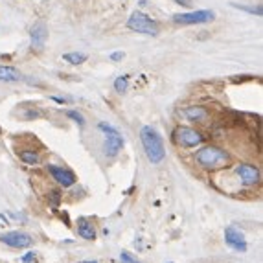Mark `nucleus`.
<instances>
[{"label":"nucleus","instance_id":"1","mask_svg":"<svg viewBox=\"0 0 263 263\" xmlns=\"http://www.w3.org/2000/svg\"><path fill=\"white\" fill-rule=\"evenodd\" d=\"M140 142H142V147L145 151V157L149 160L151 164H162L166 158V147L164 142H162V136L155 127L151 125H143L140 129Z\"/></svg>","mask_w":263,"mask_h":263},{"label":"nucleus","instance_id":"2","mask_svg":"<svg viewBox=\"0 0 263 263\" xmlns=\"http://www.w3.org/2000/svg\"><path fill=\"white\" fill-rule=\"evenodd\" d=\"M195 162L204 169H221L226 167L230 162V155L225 149H221L217 145H203L201 149L195 153Z\"/></svg>","mask_w":263,"mask_h":263},{"label":"nucleus","instance_id":"3","mask_svg":"<svg viewBox=\"0 0 263 263\" xmlns=\"http://www.w3.org/2000/svg\"><path fill=\"white\" fill-rule=\"evenodd\" d=\"M127 28L131 31L142 33V35H153V37H157L160 33V26H158L157 21L142 13V11H133L131 13V17L127 19Z\"/></svg>","mask_w":263,"mask_h":263},{"label":"nucleus","instance_id":"4","mask_svg":"<svg viewBox=\"0 0 263 263\" xmlns=\"http://www.w3.org/2000/svg\"><path fill=\"white\" fill-rule=\"evenodd\" d=\"M98 129L105 135V145H103L105 157L114 158L121 151V147H123V136L120 135L118 129L111 125V123H107V121H99Z\"/></svg>","mask_w":263,"mask_h":263},{"label":"nucleus","instance_id":"5","mask_svg":"<svg viewBox=\"0 0 263 263\" xmlns=\"http://www.w3.org/2000/svg\"><path fill=\"white\" fill-rule=\"evenodd\" d=\"M173 142L177 143L179 147L184 149H191V147H199L204 142V136L201 131H197L188 125H179L173 131Z\"/></svg>","mask_w":263,"mask_h":263},{"label":"nucleus","instance_id":"6","mask_svg":"<svg viewBox=\"0 0 263 263\" xmlns=\"http://www.w3.org/2000/svg\"><path fill=\"white\" fill-rule=\"evenodd\" d=\"M215 19V13L212 9H197V11H188V13H177L173 15V23L181 26H193V24H206Z\"/></svg>","mask_w":263,"mask_h":263},{"label":"nucleus","instance_id":"7","mask_svg":"<svg viewBox=\"0 0 263 263\" xmlns=\"http://www.w3.org/2000/svg\"><path fill=\"white\" fill-rule=\"evenodd\" d=\"M225 243L236 252H247L248 250L247 238L236 225H230L225 228Z\"/></svg>","mask_w":263,"mask_h":263},{"label":"nucleus","instance_id":"8","mask_svg":"<svg viewBox=\"0 0 263 263\" xmlns=\"http://www.w3.org/2000/svg\"><path fill=\"white\" fill-rule=\"evenodd\" d=\"M0 243H4L11 248H28L33 245V238L30 234L21 232V230H11V232L0 234Z\"/></svg>","mask_w":263,"mask_h":263},{"label":"nucleus","instance_id":"9","mask_svg":"<svg viewBox=\"0 0 263 263\" xmlns=\"http://www.w3.org/2000/svg\"><path fill=\"white\" fill-rule=\"evenodd\" d=\"M236 173H238V177H239V182L243 186H256V184H260L262 181V173L258 169V166L254 164H239L236 167Z\"/></svg>","mask_w":263,"mask_h":263},{"label":"nucleus","instance_id":"10","mask_svg":"<svg viewBox=\"0 0 263 263\" xmlns=\"http://www.w3.org/2000/svg\"><path fill=\"white\" fill-rule=\"evenodd\" d=\"M48 171L52 175V179L57 184H59L61 188H72L75 184V175L70 169H65V167H61V166H53V164H48Z\"/></svg>","mask_w":263,"mask_h":263},{"label":"nucleus","instance_id":"11","mask_svg":"<svg viewBox=\"0 0 263 263\" xmlns=\"http://www.w3.org/2000/svg\"><path fill=\"white\" fill-rule=\"evenodd\" d=\"M30 39H31V48L43 50L46 45V41H48V26H46L43 21H37V23L31 26Z\"/></svg>","mask_w":263,"mask_h":263},{"label":"nucleus","instance_id":"12","mask_svg":"<svg viewBox=\"0 0 263 263\" xmlns=\"http://www.w3.org/2000/svg\"><path fill=\"white\" fill-rule=\"evenodd\" d=\"M184 116H186V120L201 123V121L208 120L210 114H208V109H204L203 105H190L184 109Z\"/></svg>","mask_w":263,"mask_h":263},{"label":"nucleus","instance_id":"13","mask_svg":"<svg viewBox=\"0 0 263 263\" xmlns=\"http://www.w3.org/2000/svg\"><path fill=\"white\" fill-rule=\"evenodd\" d=\"M77 234H79V238L87 241H94L96 239V228L92 225L89 219L85 217H79L77 219Z\"/></svg>","mask_w":263,"mask_h":263},{"label":"nucleus","instance_id":"14","mask_svg":"<svg viewBox=\"0 0 263 263\" xmlns=\"http://www.w3.org/2000/svg\"><path fill=\"white\" fill-rule=\"evenodd\" d=\"M23 79V74L15 67L9 65H0V81L4 83H17Z\"/></svg>","mask_w":263,"mask_h":263},{"label":"nucleus","instance_id":"15","mask_svg":"<svg viewBox=\"0 0 263 263\" xmlns=\"http://www.w3.org/2000/svg\"><path fill=\"white\" fill-rule=\"evenodd\" d=\"M89 59V55L85 52H68V53H63V61H67L68 65H74V67H77V65H83L85 61Z\"/></svg>","mask_w":263,"mask_h":263},{"label":"nucleus","instance_id":"16","mask_svg":"<svg viewBox=\"0 0 263 263\" xmlns=\"http://www.w3.org/2000/svg\"><path fill=\"white\" fill-rule=\"evenodd\" d=\"M19 157H21V160H23L24 164H28V166H37L39 162H41L39 153L33 149H23L19 153Z\"/></svg>","mask_w":263,"mask_h":263},{"label":"nucleus","instance_id":"17","mask_svg":"<svg viewBox=\"0 0 263 263\" xmlns=\"http://www.w3.org/2000/svg\"><path fill=\"white\" fill-rule=\"evenodd\" d=\"M129 89V75H120L114 79V91L123 94V92Z\"/></svg>","mask_w":263,"mask_h":263},{"label":"nucleus","instance_id":"18","mask_svg":"<svg viewBox=\"0 0 263 263\" xmlns=\"http://www.w3.org/2000/svg\"><path fill=\"white\" fill-rule=\"evenodd\" d=\"M65 114H67V118L75 121L79 127H85V118H83L81 113H77V111H74V109H68V111H65Z\"/></svg>","mask_w":263,"mask_h":263},{"label":"nucleus","instance_id":"19","mask_svg":"<svg viewBox=\"0 0 263 263\" xmlns=\"http://www.w3.org/2000/svg\"><path fill=\"white\" fill-rule=\"evenodd\" d=\"M48 203H50V206L52 208H57L61 203V191H57V190H52L50 193H48Z\"/></svg>","mask_w":263,"mask_h":263},{"label":"nucleus","instance_id":"20","mask_svg":"<svg viewBox=\"0 0 263 263\" xmlns=\"http://www.w3.org/2000/svg\"><path fill=\"white\" fill-rule=\"evenodd\" d=\"M234 8L238 9H243V11H247V13H252V15H258L262 17V6H256V8H248V6H239V4H232Z\"/></svg>","mask_w":263,"mask_h":263},{"label":"nucleus","instance_id":"21","mask_svg":"<svg viewBox=\"0 0 263 263\" xmlns=\"http://www.w3.org/2000/svg\"><path fill=\"white\" fill-rule=\"evenodd\" d=\"M120 263H140L131 252H120Z\"/></svg>","mask_w":263,"mask_h":263},{"label":"nucleus","instance_id":"22","mask_svg":"<svg viewBox=\"0 0 263 263\" xmlns=\"http://www.w3.org/2000/svg\"><path fill=\"white\" fill-rule=\"evenodd\" d=\"M123 57H125V53H123V52H113L111 55H109V59L116 61V63H118V61H121Z\"/></svg>","mask_w":263,"mask_h":263},{"label":"nucleus","instance_id":"23","mask_svg":"<svg viewBox=\"0 0 263 263\" xmlns=\"http://www.w3.org/2000/svg\"><path fill=\"white\" fill-rule=\"evenodd\" d=\"M23 262H24V263L35 262V252H28V254H24V256H23Z\"/></svg>","mask_w":263,"mask_h":263},{"label":"nucleus","instance_id":"24","mask_svg":"<svg viewBox=\"0 0 263 263\" xmlns=\"http://www.w3.org/2000/svg\"><path fill=\"white\" fill-rule=\"evenodd\" d=\"M173 2L181 4V6H184V8H190V6H191V0H173Z\"/></svg>","mask_w":263,"mask_h":263},{"label":"nucleus","instance_id":"25","mask_svg":"<svg viewBox=\"0 0 263 263\" xmlns=\"http://www.w3.org/2000/svg\"><path fill=\"white\" fill-rule=\"evenodd\" d=\"M79 263H98L96 260H83V262H79Z\"/></svg>","mask_w":263,"mask_h":263},{"label":"nucleus","instance_id":"26","mask_svg":"<svg viewBox=\"0 0 263 263\" xmlns=\"http://www.w3.org/2000/svg\"><path fill=\"white\" fill-rule=\"evenodd\" d=\"M167 263H173V262H167Z\"/></svg>","mask_w":263,"mask_h":263}]
</instances>
